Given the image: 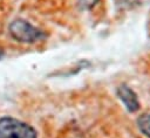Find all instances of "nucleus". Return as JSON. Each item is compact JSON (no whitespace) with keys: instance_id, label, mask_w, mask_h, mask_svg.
Instances as JSON below:
<instances>
[{"instance_id":"f257e3e1","label":"nucleus","mask_w":150,"mask_h":138,"mask_svg":"<svg viewBox=\"0 0 150 138\" xmlns=\"http://www.w3.org/2000/svg\"><path fill=\"white\" fill-rule=\"evenodd\" d=\"M0 138H38V133L27 123L13 117L0 118Z\"/></svg>"},{"instance_id":"f03ea898","label":"nucleus","mask_w":150,"mask_h":138,"mask_svg":"<svg viewBox=\"0 0 150 138\" xmlns=\"http://www.w3.org/2000/svg\"><path fill=\"white\" fill-rule=\"evenodd\" d=\"M9 34L21 43H35L46 37V34L25 20H14L9 25Z\"/></svg>"},{"instance_id":"7ed1b4c3","label":"nucleus","mask_w":150,"mask_h":138,"mask_svg":"<svg viewBox=\"0 0 150 138\" xmlns=\"http://www.w3.org/2000/svg\"><path fill=\"white\" fill-rule=\"evenodd\" d=\"M117 96L121 102L124 104L129 112H136L139 109V101L135 91L128 85L123 84L117 88Z\"/></svg>"},{"instance_id":"20e7f679","label":"nucleus","mask_w":150,"mask_h":138,"mask_svg":"<svg viewBox=\"0 0 150 138\" xmlns=\"http://www.w3.org/2000/svg\"><path fill=\"white\" fill-rule=\"evenodd\" d=\"M137 125H138L139 131L144 136L150 138V112H146L139 116L137 119Z\"/></svg>"},{"instance_id":"39448f33","label":"nucleus","mask_w":150,"mask_h":138,"mask_svg":"<svg viewBox=\"0 0 150 138\" xmlns=\"http://www.w3.org/2000/svg\"><path fill=\"white\" fill-rule=\"evenodd\" d=\"M120 2L125 4V5H132V4H138V2H141V0H120Z\"/></svg>"}]
</instances>
